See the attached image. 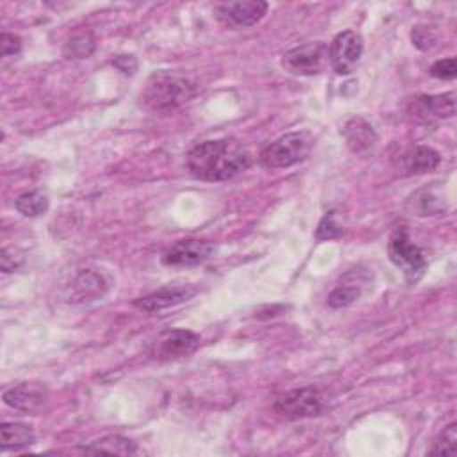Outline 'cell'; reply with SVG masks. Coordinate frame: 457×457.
<instances>
[{
  "label": "cell",
  "instance_id": "6da1fadb",
  "mask_svg": "<svg viewBox=\"0 0 457 457\" xmlns=\"http://www.w3.org/2000/svg\"><path fill=\"white\" fill-rule=\"evenodd\" d=\"M252 165V154L236 140L222 138L195 145L186 156L190 174L200 181L222 183L236 177Z\"/></svg>",
  "mask_w": 457,
  "mask_h": 457
},
{
  "label": "cell",
  "instance_id": "7a4b0ae2",
  "mask_svg": "<svg viewBox=\"0 0 457 457\" xmlns=\"http://www.w3.org/2000/svg\"><path fill=\"white\" fill-rule=\"evenodd\" d=\"M195 95V86L184 76L158 72L149 81L142 94V102L154 113H170Z\"/></svg>",
  "mask_w": 457,
  "mask_h": 457
},
{
  "label": "cell",
  "instance_id": "3957f363",
  "mask_svg": "<svg viewBox=\"0 0 457 457\" xmlns=\"http://www.w3.org/2000/svg\"><path fill=\"white\" fill-rule=\"evenodd\" d=\"M313 147V138L307 131H297L281 136L273 143H270L259 156L261 165L266 170H281L290 168L293 165L307 159Z\"/></svg>",
  "mask_w": 457,
  "mask_h": 457
},
{
  "label": "cell",
  "instance_id": "277c9868",
  "mask_svg": "<svg viewBox=\"0 0 457 457\" xmlns=\"http://www.w3.org/2000/svg\"><path fill=\"white\" fill-rule=\"evenodd\" d=\"M388 254L389 259L396 268H400L404 279L407 284L418 282L425 270H427V261L421 254V250L411 241L407 231L404 227L396 229L388 243Z\"/></svg>",
  "mask_w": 457,
  "mask_h": 457
},
{
  "label": "cell",
  "instance_id": "5b68a950",
  "mask_svg": "<svg viewBox=\"0 0 457 457\" xmlns=\"http://www.w3.org/2000/svg\"><path fill=\"white\" fill-rule=\"evenodd\" d=\"M286 72L298 78H311L323 72L329 65V47L323 42H311L282 54L281 60Z\"/></svg>",
  "mask_w": 457,
  "mask_h": 457
},
{
  "label": "cell",
  "instance_id": "8992f818",
  "mask_svg": "<svg viewBox=\"0 0 457 457\" xmlns=\"http://www.w3.org/2000/svg\"><path fill=\"white\" fill-rule=\"evenodd\" d=\"M322 395L311 386L291 389L275 402V411L286 420H304L318 416L322 412Z\"/></svg>",
  "mask_w": 457,
  "mask_h": 457
},
{
  "label": "cell",
  "instance_id": "52a82bcc",
  "mask_svg": "<svg viewBox=\"0 0 457 457\" xmlns=\"http://www.w3.org/2000/svg\"><path fill=\"white\" fill-rule=\"evenodd\" d=\"M268 12L263 0H240V3H224L215 8L216 19L231 29H245L256 26Z\"/></svg>",
  "mask_w": 457,
  "mask_h": 457
},
{
  "label": "cell",
  "instance_id": "ba28073f",
  "mask_svg": "<svg viewBox=\"0 0 457 457\" xmlns=\"http://www.w3.org/2000/svg\"><path fill=\"white\" fill-rule=\"evenodd\" d=\"M363 56V38L354 31L339 33L329 47V63L338 76H350Z\"/></svg>",
  "mask_w": 457,
  "mask_h": 457
},
{
  "label": "cell",
  "instance_id": "9c48e42d",
  "mask_svg": "<svg viewBox=\"0 0 457 457\" xmlns=\"http://www.w3.org/2000/svg\"><path fill=\"white\" fill-rule=\"evenodd\" d=\"M215 252V243L206 240H183L163 254L167 266H197L206 263Z\"/></svg>",
  "mask_w": 457,
  "mask_h": 457
},
{
  "label": "cell",
  "instance_id": "30bf717a",
  "mask_svg": "<svg viewBox=\"0 0 457 457\" xmlns=\"http://www.w3.org/2000/svg\"><path fill=\"white\" fill-rule=\"evenodd\" d=\"M49 398V391L45 384L40 382H22L13 388H8L3 395L6 405L13 407L20 412H40Z\"/></svg>",
  "mask_w": 457,
  "mask_h": 457
},
{
  "label": "cell",
  "instance_id": "8fae6325",
  "mask_svg": "<svg viewBox=\"0 0 457 457\" xmlns=\"http://www.w3.org/2000/svg\"><path fill=\"white\" fill-rule=\"evenodd\" d=\"M441 156L430 147L416 145L402 151L395 156V167L402 175H421L439 167Z\"/></svg>",
  "mask_w": 457,
  "mask_h": 457
},
{
  "label": "cell",
  "instance_id": "7c38bea8",
  "mask_svg": "<svg viewBox=\"0 0 457 457\" xmlns=\"http://www.w3.org/2000/svg\"><path fill=\"white\" fill-rule=\"evenodd\" d=\"M409 113L416 122H421V124L450 118L455 113L453 94L450 92L445 95H421L411 102Z\"/></svg>",
  "mask_w": 457,
  "mask_h": 457
},
{
  "label": "cell",
  "instance_id": "4fadbf2b",
  "mask_svg": "<svg viewBox=\"0 0 457 457\" xmlns=\"http://www.w3.org/2000/svg\"><path fill=\"white\" fill-rule=\"evenodd\" d=\"M195 295H197V290L192 286H174V288L168 286L135 300V307L154 314V313H161L165 309L175 307L179 304H184Z\"/></svg>",
  "mask_w": 457,
  "mask_h": 457
},
{
  "label": "cell",
  "instance_id": "5bb4252c",
  "mask_svg": "<svg viewBox=\"0 0 457 457\" xmlns=\"http://www.w3.org/2000/svg\"><path fill=\"white\" fill-rule=\"evenodd\" d=\"M341 135L348 149L357 156H370L379 140L373 126L361 117H352L350 120H347Z\"/></svg>",
  "mask_w": 457,
  "mask_h": 457
},
{
  "label": "cell",
  "instance_id": "9a60e30c",
  "mask_svg": "<svg viewBox=\"0 0 457 457\" xmlns=\"http://www.w3.org/2000/svg\"><path fill=\"white\" fill-rule=\"evenodd\" d=\"M200 338L186 329H175L167 332L159 341V355L165 359L186 357L199 347Z\"/></svg>",
  "mask_w": 457,
  "mask_h": 457
},
{
  "label": "cell",
  "instance_id": "2e32d148",
  "mask_svg": "<svg viewBox=\"0 0 457 457\" xmlns=\"http://www.w3.org/2000/svg\"><path fill=\"white\" fill-rule=\"evenodd\" d=\"M363 273L359 272H348L345 279L332 290V293L327 298V304L332 309H345L352 306L361 295H363Z\"/></svg>",
  "mask_w": 457,
  "mask_h": 457
},
{
  "label": "cell",
  "instance_id": "e0dca14e",
  "mask_svg": "<svg viewBox=\"0 0 457 457\" xmlns=\"http://www.w3.org/2000/svg\"><path fill=\"white\" fill-rule=\"evenodd\" d=\"M405 209L414 216H436L443 211V193L425 186L407 199Z\"/></svg>",
  "mask_w": 457,
  "mask_h": 457
},
{
  "label": "cell",
  "instance_id": "ac0fdd59",
  "mask_svg": "<svg viewBox=\"0 0 457 457\" xmlns=\"http://www.w3.org/2000/svg\"><path fill=\"white\" fill-rule=\"evenodd\" d=\"M37 436L29 425L17 421H4L0 427V445L3 450H22L35 445Z\"/></svg>",
  "mask_w": 457,
  "mask_h": 457
},
{
  "label": "cell",
  "instance_id": "d6986e66",
  "mask_svg": "<svg viewBox=\"0 0 457 457\" xmlns=\"http://www.w3.org/2000/svg\"><path fill=\"white\" fill-rule=\"evenodd\" d=\"M106 290L108 284L104 282V277L92 270H83L74 281V295L83 302H94L95 298L102 297Z\"/></svg>",
  "mask_w": 457,
  "mask_h": 457
},
{
  "label": "cell",
  "instance_id": "ffe728a7",
  "mask_svg": "<svg viewBox=\"0 0 457 457\" xmlns=\"http://www.w3.org/2000/svg\"><path fill=\"white\" fill-rule=\"evenodd\" d=\"M86 453H110V455H133L136 453V443L129 437L111 434L104 436L83 448Z\"/></svg>",
  "mask_w": 457,
  "mask_h": 457
},
{
  "label": "cell",
  "instance_id": "44dd1931",
  "mask_svg": "<svg viewBox=\"0 0 457 457\" xmlns=\"http://www.w3.org/2000/svg\"><path fill=\"white\" fill-rule=\"evenodd\" d=\"M15 208L19 213H22L24 216H42L44 213H47L49 209V197L44 192H28L22 193L17 200H15Z\"/></svg>",
  "mask_w": 457,
  "mask_h": 457
},
{
  "label": "cell",
  "instance_id": "7402d4cb",
  "mask_svg": "<svg viewBox=\"0 0 457 457\" xmlns=\"http://www.w3.org/2000/svg\"><path fill=\"white\" fill-rule=\"evenodd\" d=\"M95 51V38L92 33H81L69 40L65 45V56L69 60H85L90 58Z\"/></svg>",
  "mask_w": 457,
  "mask_h": 457
},
{
  "label": "cell",
  "instance_id": "603a6c76",
  "mask_svg": "<svg viewBox=\"0 0 457 457\" xmlns=\"http://www.w3.org/2000/svg\"><path fill=\"white\" fill-rule=\"evenodd\" d=\"M428 453L430 455H455L457 453V423L455 421H452L448 427L443 428V432L432 443V448L428 450Z\"/></svg>",
  "mask_w": 457,
  "mask_h": 457
},
{
  "label": "cell",
  "instance_id": "cb8c5ba5",
  "mask_svg": "<svg viewBox=\"0 0 457 457\" xmlns=\"http://www.w3.org/2000/svg\"><path fill=\"white\" fill-rule=\"evenodd\" d=\"M411 40H412V45H416L420 51H428V49H432L436 45L437 37H436V33L430 28L416 26V28H412Z\"/></svg>",
  "mask_w": 457,
  "mask_h": 457
},
{
  "label": "cell",
  "instance_id": "d4e9b609",
  "mask_svg": "<svg viewBox=\"0 0 457 457\" xmlns=\"http://www.w3.org/2000/svg\"><path fill=\"white\" fill-rule=\"evenodd\" d=\"M430 76L436 78V79H441V81H452V79H455V76H457L455 60H453V58H448V60L436 61V63L430 67Z\"/></svg>",
  "mask_w": 457,
  "mask_h": 457
},
{
  "label": "cell",
  "instance_id": "484cf974",
  "mask_svg": "<svg viewBox=\"0 0 457 457\" xmlns=\"http://www.w3.org/2000/svg\"><path fill=\"white\" fill-rule=\"evenodd\" d=\"M339 233H341V231H339V227H338L336 222H334V213H327V215L323 216V220L320 222V227H318V231H316V238H318V240H332V238H336Z\"/></svg>",
  "mask_w": 457,
  "mask_h": 457
},
{
  "label": "cell",
  "instance_id": "4316f807",
  "mask_svg": "<svg viewBox=\"0 0 457 457\" xmlns=\"http://www.w3.org/2000/svg\"><path fill=\"white\" fill-rule=\"evenodd\" d=\"M0 49H3V56L10 58V56H17L22 51V40L15 35L10 33H3V38H0Z\"/></svg>",
  "mask_w": 457,
  "mask_h": 457
},
{
  "label": "cell",
  "instance_id": "83f0119b",
  "mask_svg": "<svg viewBox=\"0 0 457 457\" xmlns=\"http://www.w3.org/2000/svg\"><path fill=\"white\" fill-rule=\"evenodd\" d=\"M113 65L120 70V72H124V74H129V76H133L135 72H136V60L133 58V56H118L115 61H113Z\"/></svg>",
  "mask_w": 457,
  "mask_h": 457
}]
</instances>
